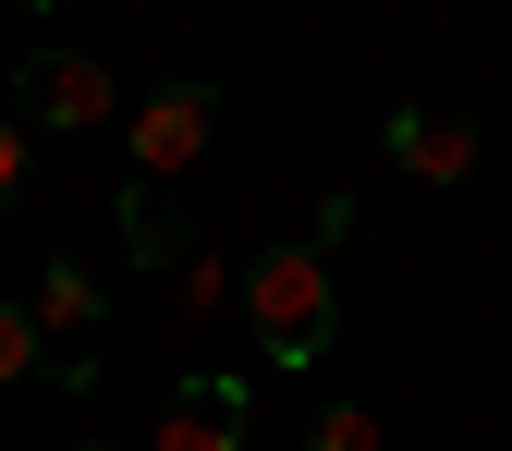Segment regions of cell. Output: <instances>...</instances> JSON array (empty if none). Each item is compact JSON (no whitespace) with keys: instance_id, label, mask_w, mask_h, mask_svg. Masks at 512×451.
Masks as SVG:
<instances>
[{"instance_id":"obj_10","label":"cell","mask_w":512,"mask_h":451,"mask_svg":"<svg viewBox=\"0 0 512 451\" xmlns=\"http://www.w3.org/2000/svg\"><path fill=\"white\" fill-rule=\"evenodd\" d=\"M25 147H37V135H25V122H13V110H0V208H13V196H25Z\"/></svg>"},{"instance_id":"obj_7","label":"cell","mask_w":512,"mask_h":451,"mask_svg":"<svg viewBox=\"0 0 512 451\" xmlns=\"http://www.w3.org/2000/svg\"><path fill=\"white\" fill-rule=\"evenodd\" d=\"M25 305H37V330H61V342H86V330H98V269H86V256H49Z\"/></svg>"},{"instance_id":"obj_9","label":"cell","mask_w":512,"mask_h":451,"mask_svg":"<svg viewBox=\"0 0 512 451\" xmlns=\"http://www.w3.org/2000/svg\"><path fill=\"white\" fill-rule=\"evenodd\" d=\"M305 451H391V439H378V415H366V403H330V415L305 427Z\"/></svg>"},{"instance_id":"obj_3","label":"cell","mask_w":512,"mask_h":451,"mask_svg":"<svg viewBox=\"0 0 512 451\" xmlns=\"http://www.w3.org/2000/svg\"><path fill=\"white\" fill-rule=\"evenodd\" d=\"M110 110H122L110 61H86V49H37V61H13V122H25V135H98Z\"/></svg>"},{"instance_id":"obj_12","label":"cell","mask_w":512,"mask_h":451,"mask_svg":"<svg viewBox=\"0 0 512 451\" xmlns=\"http://www.w3.org/2000/svg\"><path fill=\"white\" fill-rule=\"evenodd\" d=\"M86 451H122V439H86Z\"/></svg>"},{"instance_id":"obj_4","label":"cell","mask_w":512,"mask_h":451,"mask_svg":"<svg viewBox=\"0 0 512 451\" xmlns=\"http://www.w3.org/2000/svg\"><path fill=\"white\" fill-rule=\"evenodd\" d=\"M244 427H256V391H244L232 366H196V378L159 403V439H147V451H244Z\"/></svg>"},{"instance_id":"obj_5","label":"cell","mask_w":512,"mask_h":451,"mask_svg":"<svg viewBox=\"0 0 512 451\" xmlns=\"http://www.w3.org/2000/svg\"><path fill=\"white\" fill-rule=\"evenodd\" d=\"M378 159H391L403 183H464V171H476V122H464V110L403 98L391 122H378Z\"/></svg>"},{"instance_id":"obj_8","label":"cell","mask_w":512,"mask_h":451,"mask_svg":"<svg viewBox=\"0 0 512 451\" xmlns=\"http://www.w3.org/2000/svg\"><path fill=\"white\" fill-rule=\"evenodd\" d=\"M37 354H49L37 305H0V391H13V378H37Z\"/></svg>"},{"instance_id":"obj_13","label":"cell","mask_w":512,"mask_h":451,"mask_svg":"<svg viewBox=\"0 0 512 451\" xmlns=\"http://www.w3.org/2000/svg\"><path fill=\"white\" fill-rule=\"evenodd\" d=\"M0 86H13V74H0Z\"/></svg>"},{"instance_id":"obj_2","label":"cell","mask_w":512,"mask_h":451,"mask_svg":"<svg viewBox=\"0 0 512 451\" xmlns=\"http://www.w3.org/2000/svg\"><path fill=\"white\" fill-rule=\"evenodd\" d=\"M208 147H220V86H208V74H171V86L135 98V135H122L135 183H183Z\"/></svg>"},{"instance_id":"obj_6","label":"cell","mask_w":512,"mask_h":451,"mask_svg":"<svg viewBox=\"0 0 512 451\" xmlns=\"http://www.w3.org/2000/svg\"><path fill=\"white\" fill-rule=\"evenodd\" d=\"M110 220H122V256H135V269L159 281V269H183V256H196V220H183L159 183H135L122 171V196H110Z\"/></svg>"},{"instance_id":"obj_1","label":"cell","mask_w":512,"mask_h":451,"mask_svg":"<svg viewBox=\"0 0 512 451\" xmlns=\"http://www.w3.org/2000/svg\"><path fill=\"white\" fill-rule=\"evenodd\" d=\"M342 232H354V208L330 196L317 208V232H293V244H256L244 256V330H256V354L269 366H317L342 342Z\"/></svg>"},{"instance_id":"obj_11","label":"cell","mask_w":512,"mask_h":451,"mask_svg":"<svg viewBox=\"0 0 512 451\" xmlns=\"http://www.w3.org/2000/svg\"><path fill=\"white\" fill-rule=\"evenodd\" d=\"M13 13H61V0H13Z\"/></svg>"}]
</instances>
